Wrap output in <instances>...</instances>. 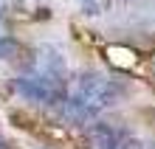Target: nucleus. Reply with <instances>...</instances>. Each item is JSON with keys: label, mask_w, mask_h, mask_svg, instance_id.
I'll use <instances>...</instances> for the list:
<instances>
[{"label": "nucleus", "mask_w": 155, "mask_h": 149, "mask_svg": "<svg viewBox=\"0 0 155 149\" xmlns=\"http://www.w3.org/2000/svg\"><path fill=\"white\" fill-rule=\"evenodd\" d=\"M127 96V82L107 76L102 70H82L68 85V96L59 104V115L65 124H93L104 110L116 107Z\"/></svg>", "instance_id": "1"}, {"label": "nucleus", "mask_w": 155, "mask_h": 149, "mask_svg": "<svg viewBox=\"0 0 155 149\" xmlns=\"http://www.w3.org/2000/svg\"><path fill=\"white\" fill-rule=\"evenodd\" d=\"M14 90L20 93V99L34 101V104H45V107H59L68 96V85L48 76H40V73H31V76H17Z\"/></svg>", "instance_id": "2"}, {"label": "nucleus", "mask_w": 155, "mask_h": 149, "mask_svg": "<svg viewBox=\"0 0 155 149\" xmlns=\"http://www.w3.org/2000/svg\"><path fill=\"white\" fill-rule=\"evenodd\" d=\"M34 73L68 85V59H65V53L57 45H48V42L40 45L37 53H34Z\"/></svg>", "instance_id": "3"}, {"label": "nucleus", "mask_w": 155, "mask_h": 149, "mask_svg": "<svg viewBox=\"0 0 155 149\" xmlns=\"http://www.w3.org/2000/svg\"><path fill=\"white\" fill-rule=\"evenodd\" d=\"M121 132H118L116 127L104 124V121H93V124L87 127V146L90 149H118L121 144Z\"/></svg>", "instance_id": "4"}]
</instances>
